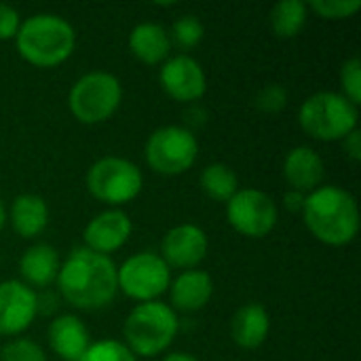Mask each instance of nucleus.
Segmentation results:
<instances>
[{"instance_id":"obj_1","label":"nucleus","mask_w":361,"mask_h":361,"mask_svg":"<svg viewBox=\"0 0 361 361\" xmlns=\"http://www.w3.org/2000/svg\"><path fill=\"white\" fill-rule=\"evenodd\" d=\"M59 294L78 311H99L118 294L116 264L110 256L76 247L61 262L57 273Z\"/></svg>"},{"instance_id":"obj_2","label":"nucleus","mask_w":361,"mask_h":361,"mask_svg":"<svg viewBox=\"0 0 361 361\" xmlns=\"http://www.w3.org/2000/svg\"><path fill=\"white\" fill-rule=\"evenodd\" d=\"M302 220L319 243L345 247L353 243L360 233V205L349 190L334 184H322L307 195Z\"/></svg>"},{"instance_id":"obj_3","label":"nucleus","mask_w":361,"mask_h":361,"mask_svg":"<svg viewBox=\"0 0 361 361\" xmlns=\"http://www.w3.org/2000/svg\"><path fill=\"white\" fill-rule=\"evenodd\" d=\"M17 53L34 68H57L76 49L72 23L55 13H36L21 21L15 36Z\"/></svg>"},{"instance_id":"obj_4","label":"nucleus","mask_w":361,"mask_h":361,"mask_svg":"<svg viewBox=\"0 0 361 361\" xmlns=\"http://www.w3.org/2000/svg\"><path fill=\"white\" fill-rule=\"evenodd\" d=\"M178 330L180 319L169 305L161 300L140 302L131 309V313L125 319V347L137 360H152L171 347V343L178 336Z\"/></svg>"},{"instance_id":"obj_5","label":"nucleus","mask_w":361,"mask_h":361,"mask_svg":"<svg viewBox=\"0 0 361 361\" xmlns=\"http://www.w3.org/2000/svg\"><path fill=\"white\" fill-rule=\"evenodd\" d=\"M357 106L336 91H317L309 95L298 110L302 131L317 142H343L357 129Z\"/></svg>"},{"instance_id":"obj_6","label":"nucleus","mask_w":361,"mask_h":361,"mask_svg":"<svg viewBox=\"0 0 361 361\" xmlns=\"http://www.w3.org/2000/svg\"><path fill=\"white\" fill-rule=\"evenodd\" d=\"M123 102V85L110 72L82 74L68 93V108L82 125H99L112 118Z\"/></svg>"},{"instance_id":"obj_7","label":"nucleus","mask_w":361,"mask_h":361,"mask_svg":"<svg viewBox=\"0 0 361 361\" xmlns=\"http://www.w3.org/2000/svg\"><path fill=\"white\" fill-rule=\"evenodd\" d=\"M142 188V169L133 161L123 157H104L95 161L87 171L89 195L99 203L112 205V209H118L121 205L137 199Z\"/></svg>"},{"instance_id":"obj_8","label":"nucleus","mask_w":361,"mask_h":361,"mask_svg":"<svg viewBox=\"0 0 361 361\" xmlns=\"http://www.w3.org/2000/svg\"><path fill=\"white\" fill-rule=\"evenodd\" d=\"M199 157V142L188 127L165 125L150 133L146 142V163L161 176L186 173Z\"/></svg>"},{"instance_id":"obj_9","label":"nucleus","mask_w":361,"mask_h":361,"mask_svg":"<svg viewBox=\"0 0 361 361\" xmlns=\"http://www.w3.org/2000/svg\"><path fill=\"white\" fill-rule=\"evenodd\" d=\"M116 283L127 298L152 302L169 290L171 269L157 252H140L116 267Z\"/></svg>"},{"instance_id":"obj_10","label":"nucleus","mask_w":361,"mask_h":361,"mask_svg":"<svg viewBox=\"0 0 361 361\" xmlns=\"http://www.w3.org/2000/svg\"><path fill=\"white\" fill-rule=\"evenodd\" d=\"M277 203L271 195L258 188H239L226 203V220L239 235L262 239L277 226Z\"/></svg>"},{"instance_id":"obj_11","label":"nucleus","mask_w":361,"mask_h":361,"mask_svg":"<svg viewBox=\"0 0 361 361\" xmlns=\"http://www.w3.org/2000/svg\"><path fill=\"white\" fill-rule=\"evenodd\" d=\"M159 82L171 99L182 104H195L207 91L205 70L190 55H173L165 59L159 72Z\"/></svg>"},{"instance_id":"obj_12","label":"nucleus","mask_w":361,"mask_h":361,"mask_svg":"<svg viewBox=\"0 0 361 361\" xmlns=\"http://www.w3.org/2000/svg\"><path fill=\"white\" fill-rule=\"evenodd\" d=\"M38 315V294L19 279L0 281V336L23 334Z\"/></svg>"},{"instance_id":"obj_13","label":"nucleus","mask_w":361,"mask_h":361,"mask_svg":"<svg viewBox=\"0 0 361 361\" xmlns=\"http://www.w3.org/2000/svg\"><path fill=\"white\" fill-rule=\"evenodd\" d=\"M209 252V239L197 224H178L169 228L161 241V258L169 269L192 271Z\"/></svg>"},{"instance_id":"obj_14","label":"nucleus","mask_w":361,"mask_h":361,"mask_svg":"<svg viewBox=\"0 0 361 361\" xmlns=\"http://www.w3.org/2000/svg\"><path fill=\"white\" fill-rule=\"evenodd\" d=\"M131 233V218L123 209H106L85 226L82 241L87 250L108 256L112 252H118L129 241Z\"/></svg>"},{"instance_id":"obj_15","label":"nucleus","mask_w":361,"mask_h":361,"mask_svg":"<svg viewBox=\"0 0 361 361\" xmlns=\"http://www.w3.org/2000/svg\"><path fill=\"white\" fill-rule=\"evenodd\" d=\"M283 178L290 190L309 195L324 184L326 163L311 146H296L283 159Z\"/></svg>"},{"instance_id":"obj_16","label":"nucleus","mask_w":361,"mask_h":361,"mask_svg":"<svg viewBox=\"0 0 361 361\" xmlns=\"http://www.w3.org/2000/svg\"><path fill=\"white\" fill-rule=\"evenodd\" d=\"M51 351L63 361H78L91 345L87 326L76 315H57L47 332Z\"/></svg>"},{"instance_id":"obj_17","label":"nucleus","mask_w":361,"mask_h":361,"mask_svg":"<svg viewBox=\"0 0 361 361\" xmlns=\"http://www.w3.org/2000/svg\"><path fill=\"white\" fill-rule=\"evenodd\" d=\"M169 296H171V309L184 311V313H197L207 307V302L214 296V279L209 273L201 269L182 271L171 283H169Z\"/></svg>"},{"instance_id":"obj_18","label":"nucleus","mask_w":361,"mask_h":361,"mask_svg":"<svg viewBox=\"0 0 361 361\" xmlns=\"http://www.w3.org/2000/svg\"><path fill=\"white\" fill-rule=\"evenodd\" d=\"M271 332V317L264 305L247 302L239 307L231 319V338L239 349L254 351L262 347Z\"/></svg>"},{"instance_id":"obj_19","label":"nucleus","mask_w":361,"mask_h":361,"mask_svg":"<svg viewBox=\"0 0 361 361\" xmlns=\"http://www.w3.org/2000/svg\"><path fill=\"white\" fill-rule=\"evenodd\" d=\"M59 267H61L59 256L55 247H51L49 243H36L27 247L19 258V275L23 283L32 290L34 288L42 290L53 286L57 281Z\"/></svg>"},{"instance_id":"obj_20","label":"nucleus","mask_w":361,"mask_h":361,"mask_svg":"<svg viewBox=\"0 0 361 361\" xmlns=\"http://www.w3.org/2000/svg\"><path fill=\"white\" fill-rule=\"evenodd\" d=\"M129 49L137 61L157 66V63H163L165 59H169L171 38L163 25H159L154 21H142L129 34Z\"/></svg>"},{"instance_id":"obj_21","label":"nucleus","mask_w":361,"mask_h":361,"mask_svg":"<svg viewBox=\"0 0 361 361\" xmlns=\"http://www.w3.org/2000/svg\"><path fill=\"white\" fill-rule=\"evenodd\" d=\"M8 222L21 239H36L49 224L47 201L38 195L25 192L13 199L8 209Z\"/></svg>"},{"instance_id":"obj_22","label":"nucleus","mask_w":361,"mask_h":361,"mask_svg":"<svg viewBox=\"0 0 361 361\" xmlns=\"http://www.w3.org/2000/svg\"><path fill=\"white\" fill-rule=\"evenodd\" d=\"M307 17H309V6L302 0H283L277 2L271 8L269 15V23L271 30L277 38L281 40H290L296 38L302 27L307 25Z\"/></svg>"},{"instance_id":"obj_23","label":"nucleus","mask_w":361,"mask_h":361,"mask_svg":"<svg viewBox=\"0 0 361 361\" xmlns=\"http://www.w3.org/2000/svg\"><path fill=\"white\" fill-rule=\"evenodd\" d=\"M199 186L205 192V197H209L212 201L228 203L235 197V192L239 190V178L228 165L212 163L201 171Z\"/></svg>"},{"instance_id":"obj_24","label":"nucleus","mask_w":361,"mask_h":361,"mask_svg":"<svg viewBox=\"0 0 361 361\" xmlns=\"http://www.w3.org/2000/svg\"><path fill=\"white\" fill-rule=\"evenodd\" d=\"M205 36V25L197 15H182L173 25H171V42H176L182 49H195Z\"/></svg>"},{"instance_id":"obj_25","label":"nucleus","mask_w":361,"mask_h":361,"mask_svg":"<svg viewBox=\"0 0 361 361\" xmlns=\"http://www.w3.org/2000/svg\"><path fill=\"white\" fill-rule=\"evenodd\" d=\"M78 361H137V357L121 341H97L91 343Z\"/></svg>"},{"instance_id":"obj_26","label":"nucleus","mask_w":361,"mask_h":361,"mask_svg":"<svg viewBox=\"0 0 361 361\" xmlns=\"http://www.w3.org/2000/svg\"><path fill=\"white\" fill-rule=\"evenodd\" d=\"M311 11H315L322 19L341 21L353 17L361 8V0H311Z\"/></svg>"},{"instance_id":"obj_27","label":"nucleus","mask_w":361,"mask_h":361,"mask_svg":"<svg viewBox=\"0 0 361 361\" xmlns=\"http://www.w3.org/2000/svg\"><path fill=\"white\" fill-rule=\"evenodd\" d=\"M0 361H49L42 347L32 338H13L0 349Z\"/></svg>"},{"instance_id":"obj_28","label":"nucleus","mask_w":361,"mask_h":361,"mask_svg":"<svg viewBox=\"0 0 361 361\" xmlns=\"http://www.w3.org/2000/svg\"><path fill=\"white\" fill-rule=\"evenodd\" d=\"M288 102H290L288 89L279 82H271L262 87L254 97V106L264 114H279L288 106Z\"/></svg>"},{"instance_id":"obj_29","label":"nucleus","mask_w":361,"mask_h":361,"mask_svg":"<svg viewBox=\"0 0 361 361\" xmlns=\"http://www.w3.org/2000/svg\"><path fill=\"white\" fill-rule=\"evenodd\" d=\"M341 89L353 106H360L361 104V61L360 57H351L343 63L341 68Z\"/></svg>"},{"instance_id":"obj_30","label":"nucleus","mask_w":361,"mask_h":361,"mask_svg":"<svg viewBox=\"0 0 361 361\" xmlns=\"http://www.w3.org/2000/svg\"><path fill=\"white\" fill-rule=\"evenodd\" d=\"M19 27H21L19 13L11 4L0 2V40H15Z\"/></svg>"},{"instance_id":"obj_31","label":"nucleus","mask_w":361,"mask_h":361,"mask_svg":"<svg viewBox=\"0 0 361 361\" xmlns=\"http://www.w3.org/2000/svg\"><path fill=\"white\" fill-rule=\"evenodd\" d=\"M343 148L347 152V157L353 161V163H360L361 161V131L360 127L353 129L345 140H343Z\"/></svg>"},{"instance_id":"obj_32","label":"nucleus","mask_w":361,"mask_h":361,"mask_svg":"<svg viewBox=\"0 0 361 361\" xmlns=\"http://www.w3.org/2000/svg\"><path fill=\"white\" fill-rule=\"evenodd\" d=\"M305 201H307V195H305V192H298V190H288V192L283 195L286 209H288V212H294V214H302Z\"/></svg>"},{"instance_id":"obj_33","label":"nucleus","mask_w":361,"mask_h":361,"mask_svg":"<svg viewBox=\"0 0 361 361\" xmlns=\"http://www.w3.org/2000/svg\"><path fill=\"white\" fill-rule=\"evenodd\" d=\"M163 361H199L195 355H190V353H184V351H176V353H169V355H165Z\"/></svg>"},{"instance_id":"obj_34","label":"nucleus","mask_w":361,"mask_h":361,"mask_svg":"<svg viewBox=\"0 0 361 361\" xmlns=\"http://www.w3.org/2000/svg\"><path fill=\"white\" fill-rule=\"evenodd\" d=\"M4 224H6V207H4V203H2V199H0V233H2V228H4Z\"/></svg>"}]
</instances>
